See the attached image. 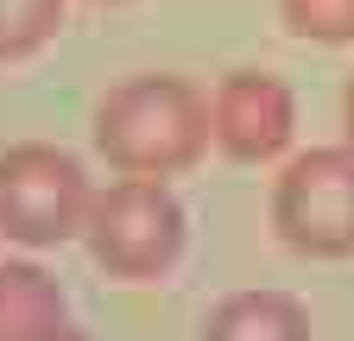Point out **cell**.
<instances>
[{"label": "cell", "mask_w": 354, "mask_h": 341, "mask_svg": "<svg viewBox=\"0 0 354 341\" xmlns=\"http://www.w3.org/2000/svg\"><path fill=\"white\" fill-rule=\"evenodd\" d=\"M215 139L209 126V101L190 89L184 76H127L102 95L95 108V146L120 177H177L203 158V146Z\"/></svg>", "instance_id": "6da1fadb"}, {"label": "cell", "mask_w": 354, "mask_h": 341, "mask_svg": "<svg viewBox=\"0 0 354 341\" xmlns=\"http://www.w3.org/2000/svg\"><path fill=\"white\" fill-rule=\"evenodd\" d=\"M88 170L64 152V146H7L0 152V234L19 246H64L88 228Z\"/></svg>", "instance_id": "7a4b0ae2"}, {"label": "cell", "mask_w": 354, "mask_h": 341, "mask_svg": "<svg viewBox=\"0 0 354 341\" xmlns=\"http://www.w3.org/2000/svg\"><path fill=\"white\" fill-rule=\"evenodd\" d=\"M82 240L108 278H158L184 253V202L158 177H120L95 196Z\"/></svg>", "instance_id": "3957f363"}, {"label": "cell", "mask_w": 354, "mask_h": 341, "mask_svg": "<svg viewBox=\"0 0 354 341\" xmlns=\"http://www.w3.org/2000/svg\"><path fill=\"white\" fill-rule=\"evenodd\" d=\"M272 228L304 260H354V146H310L279 170Z\"/></svg>", "instance_id": "277c9868"}, {"label": "cell", "mask_w": 354, "mask_h": 341, "mask_svg": "<svg viewBox=\"0 0 354 341\" xmlns=\"http://www.w3.org/2000/svg\"><path fill=\"white\" fill-rule=\"evenodd\" d=\"M209 126H215V146L234 164H266V158H279L291 146L297 101H291L285 82L266 76V70H228L215 82Z\"/></svg>", "instance_id": "5b68a950"}, {"label": "cell", "mask_w": 354, "mask_h": 341, "mask_svg": "<svg viewBox=\"0 0 354 341\" xmlns=\"http://www.w3.org/2000/svg\"><path fill=\"white\" fill-rule=\"evenodd\" d=\"M203 341H310V310L291 291H234L209 310Z\"/></svg>", "instance_id": "8992f818"}, {"label": "cell", "mask_w": 354, "mask_h": 341, "mask_svg": "<svg viewBox=\"0 0 354 341\" xmlns=\"http://www.w3.org/2000/svg\"><path fill=\"white\" fill-rule=\"evenodd\" d=\"M51 329H64V284L32 260H7L0 266V341H44Z\"/></svg>", "instance_id": "52a82bcc"}, {"label": "cell", "mask_w": 354, "mask_h": 341, "mask_svg": "<svg viewBox=\"0 0 354 341\" xmlns=\"http://www.w3.org/2000/svg\"><path fill=\"white\" fill-rule=\"evenodd\" d=\"M64 26V0H0V64L32 57Z\"/></svg>", "instance_id": "ba28073f"}, {"label": "cell", "mask_w": 354, "mask_h": 341, "mask_svg": "<svg viewBox=\"0 0 354 341\" xmlns=\"http://www.w3.org/2000/svg\"><path fill=\"white\" fill-rule=\"evenodd\" d=\"M279 13L297 38L317 45H354V0H279Z\"/></svg>", "instance_id": "9c48e42d"}, {"label": "cell", "mask_w": 354, "mask_h": 341, "mask_svg": "<svg viewBox=\"0 0 354 341\" xmlns=\"http://www.w3.org/2000/svg\"><path fill=\"white\" fill-rule=\"evenodd\" d=\"M342 126H348V146H354V82H348V95H342Z\"/></svg>", "instance_id": "30bf717a"}, {"label": "cell", "mask_w": 354, "mask_h": 341, "mask_svg": "<svg viewBox=\"0 0 354 341\" xmlns=\"http://www.w3.org/2000/svg\"><path fill=\"white\" fill-rule=\"evenodd\" d=\"M44 341H88V335H82V329H70V322H64V329H51V335H44Z\"/></svg>", "instance_id": "8fae6325"}]
</instances>
